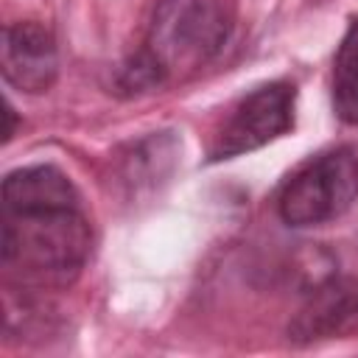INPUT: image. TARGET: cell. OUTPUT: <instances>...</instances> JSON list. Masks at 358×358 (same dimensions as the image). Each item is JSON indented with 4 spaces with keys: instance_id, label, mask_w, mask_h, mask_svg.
I'll return each instance as SVG.
<instances>
[{
    "instance_id": "1",
    "label": "cell",
    "mask_w": 358,
    "mask_h": 358,
    "mask_svg": "<svg viewBox=\"0 0 358 358\" xmlns=\"http://www.w3.org/2000/svg\"><path fill=\"white\" fill-rule=\"evenodd\" d=\"M92 246L78 190L53 165H25L3 179L0 263L17 291L67 288Z\"/></svg>"
},
{
    "instance_id": "2",
    "label": "cell",
    "mask_w": 358,
    "mask_h": 358,
    "mask_svg": "<svg viewBox=\"0 0 358 358\" xmlns=\"http://www.w3.org/2000/svg\"><path fill=\"white\" fill-rule=\"evenodd\" d=\"M229 17L218 0H157L143 48L120 67L123 92H148L213 62L229 39Z\"/></svg>"
},
{
    "instance_id": "3",
    "label": "cell",
    "mask_w": 358,
    "mask_h": 358,
    "mask_svg": "<svg viewBox=\"0 0 358 358\" xmlns=\"http://www.w3.org/2000/svg\"><path fill=\"white\" fill-rule=\"evenodd\" d=\"M358 199V154L333 148L308 159L280 190L277 213L288 227H319L344 215Z\"/></svg>"
},
{
    "instance_id": "4",
    "label": "cell",
    "mask_w": 358,
    "mask_h": 358,
    "mask_svg": "<svg viewBox=\"0 0 358 358\" xmlns=\"http://www.w3.org/2000/svg\"><path fill=\"white\" fill-rule=\"evenodd\" d=\"M294 101L296 90L288 81H268L249 95H243L210 143V159H232L294 129Z\"/></svg>"
},
{
    "instance_id": "5",
    "label": "cell",
    "mask_w": 358,
    "mask_h": 358,
    "mask_svg": "<svg viewBox=\"0 0 358 358\" xmlns=\"http://www.w3.org/2000/svg\"><path fill=\"white\" fill-rule=\"evenodd\" d=\"M59 76V48L48 25L11 22L3 31V78L20 92H48Z\"/></svg>"
},
{
    "instance_id": "6",
    "label": "cell",
    "mask_w": 358,
    "mask_h": 358,
    "mask_svg": "<svg viewBox=\"0 0 358 358\" xmlns=\"http://www.w3.org/2000/svg\"><path fill=\"white\" fill-rule=\"evenodd\" d=\"M358 333V280L333 277L316 285L288 324L294 344L347 338Z\"/></svg>"
},
{
    "instance_id": "7",
    "label": "cell",
    "mask_w": 358,
    "mask_h": 358,
    "mask_svg": "<svg viewBox=\"0 0 358 358\" xmlns=\"http://www.w3.org/2000/svg\"><path fill=\"white\" fill-rule=\"evenodd\" d=\"M333 109L336 115L358 126V17L350 22L333 62Z\"/></svg>"
},
{
    "instance_id": "8",
    "label": "cell",
    "mask_w": 358,
    "mask_h": 358,
    "mask_svg": "<svg viewBox=\"0 0 358 358\" xmlns=\"http://www.w3.org/2000/svg\"><path fill=\"white\" fill-rule=\"evenodd\" d=\"M11 134H14V109L11 103H6V140H11Z\"/></svg>"
}]
</instances>
